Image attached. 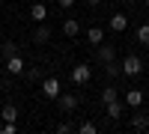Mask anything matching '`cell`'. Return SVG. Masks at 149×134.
<instances>
[{
    "mask_svg": "<svg viewBox=\"0 0 149 134\" xmlns=\"http://www.w3.org/2000/svg\"><path fill=\"white\" fill-rule=\"evenodd\" d=\"M119 66H122V75H125V78H134V75H140V72H143V60L134 57V54H128Z\"/></svg>",
    "mask_w": 149,
    "mask_h": 134,
    "instance_id": "6da1fadb",
    "label": "cell"
},
{
    "mask_svg": "<svg viewBox=\"0 0 149 134\" xmlns=\"http://www.w3.org/2000/svg\"><path fill=\"white\" fill-rule=\"evenodd\" d=\"M95 60H98V63H102V66H107V63H113V60H116V51H113V45H95Z\"/></svg>",
    "mask_w": 149,
    "mask_h": 134,
    "instance_id": "7a4b0ae2",
    "label": "cell"
},
{
    "mask_svg": "<svg viewBox=\"0 0 149 134\" xmlns=\"http://www.w3.org/2000/svg\"><path fill=\"white\" fill-rule=\"evenodd\" d=\"M60 92H63V83H60L57 78H45L42 81V95L45 99H57Z\"/></svg>",
    "mask_w": 149,
    "mask_h": 134,
    "instance_id": "3957f363",
    "label": "cell"
},
{
    "mask_svg": "<svg viewBox=\"0 0 149 134\" xmlns=\"http://www.w3.org/2000/svg\"><path fill=\"white\" fill-rule=\"evenodd\" d=\"M78 95H74V92H60L57 95V104H60V110H63V113H69V110H74V107H78Z\"/></svg>",
    "mask_w": 149,
    "mask_h": 134,
    "instance_id": "277c9868",
    "label": "cell"
},
{
    "mask_svg": "<svg viewBox=\"0 0 149 134\" xmlns=\"http://www.w3.org/2000/svg\"><path fill=\"white\" fill-rule=\"evenodd\" d=\"M90 78H93V66H74L72 69V81L74 83H78V87H81V83H90Z\"/></svg>",
    "mask_w": 149,
    "mask_h": 134,
    "instance_id": "5b68a950",
    "label": "cell"
},
{
    "mask_svg": "<svg viewBox=\"0 0 149 134\" xmlns=\"http://www.w3.org/2000/svg\"><path fill=\"white\" fill-rule=\"evenodd\" d=\"M24 69H27V63H24L18 54L6 57V72H9V75H24Z\"/></svg>",
    "mask_w": 149,
    "mask_h": 134,
    "instance_id": "8992f818",
    "label": "cell"
},
{
    "mask_svg": "<svg viewBox=\"0 0 149 134\" xmlns=\"http://www.w3.org/2000/svg\"><path fill=\"white\" fill-rule=\"evenodd\" d=\"M51 36H54V33H51V27H45V24H42V27H36V30H33L30 42H36V45H45L48 39H51Z\"/></svg>",
    "mask_w": 149,
    "mask_h": 134,
    "instance_id": "52a82bcc",
    "label": "cell"
},
{
    "mask_svg": "<svg viewBox=\"0 0 149 134\" xmlns=\"http://www.w3.org/2000/svg\"><path fill=\"white\" fill-rule=\"evenodd\" d=\"M45 18H48V6H45V3H33V6H30V21L42 24Z\"/></svg>",
    "mask_w": 149,
    "mask_h": 134,
    "instance_id": "ba28073f",
    "label": "cell"
},
{
    "mask_svg": "<svg viewBox=\"0 0 149 134\" xmlns=\"http://www.w3.org/2000/svg\"><path fill=\"white\" fill-rule=\"evenodd\" d=\"M125 27H128V18L122 15V12L110 15V30H113V33H125Z\"/></svg>",
    "mask_w": 149,
    "mask_h": 134,
    "instance_id": "9c48e42d",
    "label": "cell"
},
{
    "mask_svg": "<svg viewBox=\"0 0 149 134\" xmlns=\"http://www.w3.org/2000/svg\"><path fill=\"white\" fill-rule=\"evenodd\" d=\"M104 110H107L110 119H119L122 110H125V101H119V99H116V101H107V104H104Z\"/></svg>",
    "mask_w": 149,
    "mask_h": 134,
    "instance_id": "30bf717a",
    "label": "cell"
},
{
    "mask_svg": "<svg viewBox=\"0 0 149 134\" xmlns=\"http://www.w3.org/2000/svg\"><path fill=\"white\" fill-rule=\"evenodd\" d=\"M63 33L69 36V39H74V36L81 33V24L74 21V18H66V21H63Z\"/></svg>",
    "mask_w": 149,
    "mask_h": 134,
    "instance_id": "8fae6325",
    "label": "cell"
},
{
    "mask_svg": "<svg viewBox=\"0 0 149 134\" xmlns=\"http://www.w3.org/2000/svg\"><path fill=\"white\" fill-rule=\"evenodd\" d=\"M125 104H128V107H140V104H143V92H140V90H128V92H125Z\"/></svg>",
    "mask_w": 149,
    "mask_h": 134,
    "instance_id": "7c38bea8",
    "label": "cell"
},
{
    "mask_svg": "<svg viewBox=\"0 0 149 134\" xmlns=\"http://www.w3.org/2000/svg\"><path fill=\"white\" fill-rule=\"evenodd\" d=\"M131 128L146 131V128H149V116H146V113H134V116H131Z\"/></svg>",
    "mask_w": 149,
    "mask_h": 134,
    "instance_id": "4fadbf2b",
    "label": "cell"
},
{
    "mask_svg": "<svg viewBox=\"0 0 149 134\" xmlns=\"http://www.w3.org/2000/svg\"><path fill=\"white\" fill-rule=\"evenodd\" d=\"M0 116H3V122H15V119H18V107L15 104H3Z\"/></svg>",
    "mask_w": 149,
    "mask_h": 134,
    "instance_id": "5bb4252c",
    "label": "cell"
},
{
    "mask_svg": "<svg viewBox=\"0 0 149 134\" xmlns=\"http://www.w3.org/2000/svg\"><path fill=\"white\" fill-rule=\"evenodd\" d=\"M86 39H90L93 45H102L104 42V30L102 27H90V30H86Z\"/></svg>",
    "mask_w": 149,
    "mask_h": 134,
    "instance_id": "9a60e30c",
    "label": "cell"
},
{
    "mask_svg": "<svg viewBox=\"0 0 149 134\" xmlns=\"http://www.w3.org/2000/svg\"><path fill=\"white\" fill-rule=\"evenodd\" d=\"M116 99H119L116 87H104V90H102V104H107V101H116Z\"/></svg>",
    "mask_w": 149,
    "mask_h": 134,
    "instance_id": "2e32d148",
    "label": "cell"
},
{
    "mask_svg": "<svg viewBox=\"0 0 149 134\" xmlns=\"http://www.w3.org/2000/svg\"><path fill=\"white\" fill-rule=\"evenodd\" d=\"M0 54H3V60H6V57H12V54H18V45L6 39V42H3V48H0Z\"/></svg>",
    "mask_w": 149,
    "mask_h": 134,
    "instance_id": "e0dca14e",
    "label": "cell"
},
{
    "mask_svg": "<svg viewBox=\"0 0 149 134\" xmlns=\"http://www.w3.org/2000/svg\"><path fill=\"white\" fill-rule=\"evenodd\" d=\"M137 42L149 45V24H140V27H137Z\"/></svg>",
    "mask_w": 149,
    "mask_h": 134,
    "instance_id": "ac0fdd59",
    "label": "cell"
},
{
    "mask_svg": "<svg viewBox=\"0 0 149 134\" xmlns=\"http://www.w3.org/2000/svg\"><path fill=\"white\" fill-rule=\"evenodd\" d=\"M24 78H27V81H39V78H42V72L36 69V66H30V69H24Z\"/></svg>",
    "mask_w": 149,
    "mask_h": 134,
    "instance_id": "d6986e66",
    "label": "cell"
},
{
    "mask_svg": "<svg viewBox=\"0 0 149 134\" xmlns=\"http://www.w3.org/2000/svg\"><path fill=\"white\" fill-rule=\"evenodd\" d=\"M104 72H107L110 78H116V75H122V66H116V60H113V63H107V66H104Z\"/></svg>",
    "mask_w": 149,
    "mask_h": 134,
    "instance_id": "ffe728a7",
    "label": "cell"
},
{
    "mask_svg": "<svg viewBox=\"0 0 149 134\" xmlns=\"http://www.w3.org/2000/svg\"><path fill=\"white\" fill-rule=\"evenodd\" d=\"M78 131H81V134H95L98 128H95L93 122H81V125H78Z\"/></svg>",
    "mask_w": 149,
    "mask_h": 134,
    "instance_id": "44dd1931",
    "label": "cell"
},
{
    "mask_svg": "<svg viewBox=\"0 0 149 134\" xmlns=\"http://www.w3.org/2000/svg\"><path fill=\"white\" fill-rule=\"evenodd\" d=\"M69 131H74V125H69V122H60L57 125V134H69Z\"/></svg>",
    "mask_w": 149,
    "mask_h": 134,
    "instance_id": "7402d4cb",
    "label": "cell"
},
{
    "mask_svg": "<svg viewBox=\"0 0 149 134\" xmlns=\"http://www.w3.org/2000/svg\"><path fill=\"white\" fill-rule=\"evenodd\" d=\"M0 131H3V134H15V122H3Z\"/></svg>",
    "mask_w": 149,
    "mask_h": 134,
    "instance_id": "603a6c76",
    "label": "cell"
},
{
    "mask_svg": "<svg viewBox=\"0 0 149 134\" xmlns=\"http://www.w3.org/2000/svg\"><path fill=\"white\" fill-rule=\"evenodd\" d=\"M57 3H60V6H63V9H69V6L74 3V0H57Z\"/></svg>",
    "mask_w": 149,
    "mask_h": 134,
    "instance_id": "cb8c5ba5",
    "label": "cell"
},
{
    "mask_svg": "<svg viewBox=\"0 0 149 134\" xmlns=\"http://www.w3.org/2000/svg\"><path fill=\"white\" fill-rule=\"evenodd\" d=\"M86 3H90V6H98V3H102V0H86Z\"/></svg>",
    "mask_w": 149,
    "mask_h": 134,
    "instance_id": "d4e9b609",
    "label": "cell"
},
{
    "mask_svg": "<svg viewBox=\"0 0 149 134\" xmlns=\"http://www.w3.org/2000/svg\"><path fill=\"white\" fill-rule=\"evenodd\" d=\"M122 3H125V6H131V3H134V0H122Z\"/></svg>",
    "mask_w": 149,
    "mask_h": 134,
    "instance_id": "484cf974",
    "label": "cell"
},
{
    "mask_svg": "<svg viewBox=\"0 0 149 134\" xmlns=\"http://www.w3.org/2000/svg\"><path fill=\"white\" fill-rule=\"evenodd\" d=\"M143 3H146V9H149V0H143Z\"/></svg>",
    "mask_w": 149,
    "mask_h": 134,
    "instance_id": "4316f807",
    "label": "cell"
},
{
    "mask_svg": "<svg viewBox=\"0 0 149 134\" xmlns=\"http://www.w3.org/2000/svg\"><path fill=\"white\" fill-rule=\"evenodd\" d=\"M0 90H3V81H0Z\"/></svg>",
    "mask_w": 149,
    "mask_h": 134,
    "instance_id": "83f0119b",
    "label": "cell"
}]
</instances>
